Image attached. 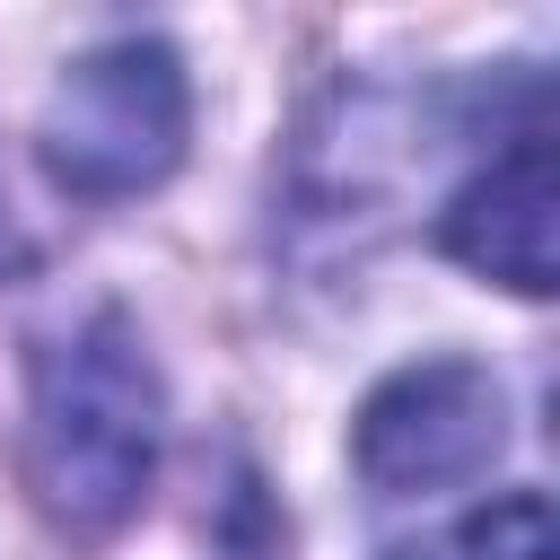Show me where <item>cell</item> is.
<instances>
[{"mask_svg": "<svg viewBox=\"0 0 560 560\" xmlns=\"http://www.w3.org/2000/svg\"><path fill=\"white\" fill-rule=\"evenodd\" d=\"M166 446V385L122 315H88L35 350L26 481L61 534H114L140 516Z\"/></svg>", "mask_w": 560, "mask_h": 560, "instance_id": "6da1fadb", "label": "cell"}, {"mask_svg": "<svg viewBox=\"0 0 560 560\" xmlns=\"http://www.w3.org/2000/svg\"><path fill=\"white\" fill-rule=\"evenodd\" d=\"M192 140V88L184 61L158 35H114L96 52H79L35 122L44 175L79 201H140L184 166Z\"/></svg>", "mask_w": 560, "mask_h": 560, "instance_id": "7a4b0ae2", "label": "cell"}, {"mask_svg": "<svg viewBox=\"0 0 560 560\" xmlns=\"http://www.w3.org/2000/svg\"><path fill=\"white\" fill-rule=\"evenodd\" d=\"M499 446H508V394L481 359H411L350 420V464L385 499L481 481Z\"/></svg>", "mask_w": 560, "mask_h": 560, "instance_id": "3957f363", "label": "cell"}, {"mask_svg": "<svg viewBox=\"0 0 560 560\" xmlns=\"http://www.w3.org/2000/svg\"><path fill=\"white\" fill-rule=\"evenodd\" d=\"M560 184H551V140H542V122H525L481 175H464V192L438 210V245L464 262V271H481V280H499V289H516V298H551V280H560Z\"/></svg>", "mask_w": 560, "mask_h": 560, "instance_id": "277c9868", "label": "cell"}, {"mask_svg": "<svg viewBox=\"0 0 560 560\" xmlns=\"http://www.w3.org/2000/svg\"><path fill=\"white\" fill-rule=\"evenodd\" d=\"M385 560H560V525L542 490H499L464 516H446L420 542H394Z\"/></svg>", "mask_w": 560, "mask_h": 560, "instance_id": "5b68a950", "label": "cell"}, {"mask_svg": "<svg viewBox=\"0 0 560 560\" xmlns=\"http://www.w3.org/2000/svg\"><path fill=\"white\" fill-rule=\"evenodd\" d=\"M18 262V228H9V210H0V271Z\"/></svg>", "mask_w": 560, "mask_h": 560, "instance_id": "8992f818", "label": "cell"}]
</instances>
